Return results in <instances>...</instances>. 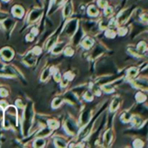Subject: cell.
I'll use <instances>...</instances> for the list:
<instances>
[{"label":"cell","mask_w":148,"mask_h":148,"mask_svg":"<svg viewBox=\"0 0 148 148\" xmlns=\"http://www.w3.org/2000/svg\"><path fill=\"white\" fill-rule=\"evenodd\" d=\"M87 12L90 16L95 17V16H98V14H99V10H98L94 5H90L88 7Z\"/></svg>","instance_id":"4fadbf2b"},{"label":"cell","mask_w":148,"mask_h":148,"mask_svg":"<svg viewBox=\"0 0 148 148\" xmlns=\"http://www.w3.org/2000/svg\"><path fill=\"white\" fill-rule=\"evenodd\" d=\"M119 98H115V99H113V101L112 102L111 111L112 112L116 111V109L118 108V106H119Z\"/></svg>","instance_id":"2e32d148"},{"label":"cell","mask_w":148,"mask_h":148,"mask_svg":"<svg viewBox=\"0 0 148 148\" xmlns=\"http://www.w3.org/2000/svg\"><path fill=\"white\" fill-rule=\"evenodd\" d=\"M62 102H63V99H60V98H56V99L53 100V102H52V107H53V108H58L62 104Z\"/></svg>","instance_id":"ac0fdd59"},{"label":"cell","mask_w":148,"mask_h":148,"mask_svg":"<svg viewBox=\"0 0 148 148\" xmlns=\"http://www.w3.org/2000/svg\"><path fill=\"white\" fill-rule=\"evenodd\" d=\"M64 128L69 134H75L78 130V125L71 119H67L64 125Z\"/></svg>","instance_id":"7a4b0ae2"},{"label":"cell","mask_w":148,"mask_h":148,"mask_svg":"<svg viewBox=\"0 0 148 148\" xmlns=\"http://www.w3.org/2000/svg\"><path fill=\"white\" fill-rule=\"evenodd\" d=\"M106 37H108V38H114V37H115V32H114L112 29H109V30L106 31Z\"/></svg>","instance_id":"484cf974"},{"label":"cell","mask_w":148,"mask_h":148,"mask_svg":"<svg viewBox=\"0 0 148 148\" xmlns=\"http://www.w3.org/2000/svg\"><path fill=\"white\" fill-rule=\"evenodd\" d=\"M64 52L66 56H71V55L73 54V50L71 49V47H66Z\"/></svg>","instance_id":"d4e9b609"},{"label":"cell","mask_w":148,"mask_h":148,"mask_svg":"<svg viewBox=\"0 0 148 148\" xmlns=\"http://www.w3.org/2000/svg\"><path fill=\"white\" fill-rule=\"evenodd\" d=\"M77 26H78V20L77 19H72L66 24L64 30V35L66 37H71L75 34L76 31H77Z\"/></svg>","instance_id":"6da1fadb"},{"label":"cell","mask_w":148,"mask_h":148,"mask_svg":"<svg viewBox=\"0 0 148 148\" xmlns=\"http://www.w3.org/2000/svg\"><path fill=\"white\" fill-rule=\"evenodd\" d=\"M48 125H49V127L51 128V129H55V128L58 127V121L53 120V119H51V120H49V121H48Z\"/></svg>","instance_id":"603a6c76"},{"label":"cell","mask_w":148,"mask_h":148,"mask_svg":"<svg viewBox=\"0 0 148 148\" xmlns=\"http://www.w3.org/2000/svg\"><path fill=\"white\" fill-rule=\"evenodd\" d=\"M51 133V128H45V129H43L42 131H40V132L38 133L37 135V137H47V136H49L50 134Z\"/></svg>","instance_id":"7c38bea8"},{"label":"cell","mask_w":148,"mask_h":148,"mask_svg":"<svg viewBox=\"0 0 148 148\" xmlns=\"http://www.w3.org/2000/svg\"><path fill=\"white\" fill-rule=\"evenodd\" d=\"M103 89H104L105 92H113V91H114L113 87L112 86V85H104V86H103Z\"/></svg>","instance_id":"4316f807"},{"label":"cell","mask_w":148,"mask_h":148,"mask_svg":"<svg viewBox=\"0 0 148 148\" xmlns=\"http://www.w3.org/2000/svg\"><path fill=\"white\" fill-rule=\"evenodd\" d=\"M71 11H72V5H71V2H68L67 4H65V6L64 7V10H63V16L64 18H67L71 15Z\"/></svg>","instance_id":"52a82bcc"},{"label":"cell","mask_w":148,"mask_h":148,"mask_svg":"<svg viewBox=\"0 0 148 148\" xmlns=\"http://www.w3.org/2000/svg\"><path fill=\"white\" fill-rule=\"evenodd\" d=\"M45 140L43 139V138H39V139H37L36 141L34 142V146H37V147H43L45 146Z\"/></svg>","instance_id":"44dd1931"},{"label":"cell","mask_w":148,"mask_h":148,"mask_svg":"<svg viewBox=\"0 0 148 148\" xmlns=\"http://www.w3.org/2000/svg\"><path fill=\"white\" fill-rule=\"evenodd\" d=\"M3 1H4V2H8L9 0H3Z\"/></svg>","instance_id":"74e56055"},{"label":"cell","mask_w":148,"mask_h":148,"mask_svg":"<svg viewBox=\"0 0 148 148\" xmlns=\"http://www.w3.org/2000/svg\"><path fill=\"white\" fill-rule=\"evenodd\" d=\"M93 45V40H92L91 38L86 37L85 39H84V40L82 41V45L85 49H89L92 47V45Z\"/></svg>","instance_id":"30bf717a"},{"label":"cell","mask_w":148,"mask_h":148,"mask_svg":"<svg viewBox=\"0 0 148 148\" xmlns=\"http://www.w3.org/2000/svg\"><path fill=\"white\" fill-rule=\"evenodd\" d=\"M32 52L34 55H39L40 53H41V49H40V47H39V46L35 47L34 50L32 51Z\"/></svg>","instance_id":"d6a6232c"},{"label":"cell","mask_w":148,"mask_h":148,"mask_svg":"<svg viewBox=\"0 0 148 148\" xmlns=\"http://www.w3.org/2000/svg\"><path fill=\"white\" fill-rule=\"evenodd\" d=\"M91 110H85V112L82 113V115L80 117V125H85L89 122L90 118H91Z\"/></svg>","instance_id":"277c9868"},{"label":"cell","mask_w":148,"mask_h":148,"mask_svg":"<svg viewBox=\"0 0 148 148\" xmlns=\"http://www.w3.org/2000/svg\"><path fill=\"white\" fill-rule=\"evenodd\" d=\"M138 74V70H137V68H131V69H129L128 71H127V75H128V77L129 78H134L136 77V75Z\"/></svg>","instance_id":"e0dca14e"},{"label":"cell","mask_w":148,"mask_h":148,"mask_svg":"<svg viewBox=\"0 0 148 148\" xmlns=\"http://www.w3.org/2000/svg\"><path fill=\"white\" fill-rule=\"evenodd\" d=\"M113 8H112V7H110V6L106 7V10H105V15H106V16L111 15V14L113 13Z\"/></svg>","instance_id":"4dcf8cb0"},{"label":"cell","mask_w":148,"mask_h":148,"mask_svg":"<svg viewBox=\"0 0 148 148\" xmlns=\"http://www.w3.org/2000/svg\"><path fill=\"white\" fill-rule=\"evenodd\" d=\"M138 50L139 51H144L145 49V42H140L139 44L138 45Z\"/></svg>","instance_id":"83f0119b"},{"label":"cell","mask_w":148,"mask_h":148,"mask_svg":"<svg viewBox=\"0 0 148 148\" xmlns=\"http://www.w3.org/2000/svg\"><path fill=\"white\" fill-rule=\"evenodd\" d=\"M7 95H8V92H7V90L4 89V88H1V89H0V96L6 97Z\"/></svg>","instance_id":"1f68e13d"},{"label":"cell","mask_w":148,"mask_h":148,"mask_svg":"<svg viewBox=\"0 0 148 148\" xmlns=\"http://www.w3.org/2000/svg\"><path fill=\"white\" fill-rule=\"evenodd\" d=\"M50 74H51V70H50V68L46 69L45 71H44V72H43V74H42V78H41L42 81L46 80L47 78H48L49 76H50Z\"/></svg>","instance_id":"7402d4cb"},{"label":"cell","mask_w":148,"mask_h":148,"mask_svg":"<svg viewBox=\"0 0 148 148\" xmlns=\"http://www.w3.org/2000/svg\"><path fill=\"white\" fill-rule=\"evenodd\" d=\"M83 36V32H82V30L79 29V31H78L76 34L73 35V44L75 45H77L78 44V42L80 41L81 38Z\"/></svg>","instance_id":"8fae6325"},{"label":"cell","mask_w":148,"mask_h":148,"mask_svg":"<svg viewBox=\"0 0 148 148\" xmlns=\"http://www.w3.org/2000/svg\"><path fill=\"white\" fill-rule=\"evenodd\" d=\"M55 145L58 147H64L66 145V143L60 138H55Z\"/></svg>","instance_id":"d6986e66"},{"label":"cell","mask_w":148,"mask_h":148,"mask_svg":"<svg viewBox=\"0 0 148 148\" xmlns=\"http://www.w3.org/2000/svg\"><path fill=\"white\" fill-rule=\"evenodd\" d=\"M126 32H127V30L125 29V28H124V27H121V28H119V35H125Z\"/></svg>","instance_id":"836d02e7"},{"label":"cell","mask_w":148,"mask_h":148,"mask_svg":"<svg viewBox=\"0 0 148 148\" xmlns=\"http://www.w3.org/2000/svg\"><path fill=\"white\" fill-rule=\"evenodd\" d=\"M42 9H35L31 11V13L29 14V18H28V21L29 23H33L38 21V19L40 18L42 14Z\"/></svg>","instance_id":"3957f363"},{"label":"cell","mask_w":148,"mask_h":148,"mask_svg":"<svg viewBox=\"0 0 148 148\" xmlns=\"http://www.w3.org/2000/svg\"><path fill=\"white\" fill-rule=\"evenodd\" d=\"M84 99L85 100H87V101H92V99H93V96H92V93L91 92H86L84 95Z\"/></svg>","instance_id":"cb8c5ba5"},{"label":"cell","mask_w":148,"mask_h":148,"mask_svg":"<svg viewBox=\"0 0 148 148\" xmlns=\"http://www.w3.org/2000/svg\"><path fill=\"white\" fill-rule=\"evenodd\" d=\"M1 57L4 59V60H10V59L13 57V51H11V49L5 47V48H4L1 51Z\"/></svg>","instance_id":"5b68a950"},{"label":"cell","mask_w":148,"mask_h":148,"mask_svg":"<svg viewBox=\"0 0 148 148\" xmlns=\"http://www.w3.org/2000/svg\"><path fill=\"white\" fill-rule=\"evenodd\" d=\"M137 96H138V98L137 97V100L138 102H143V101H145V96L144 94H142L141 92H139V93H138L137 94Z\"/></svg>","instance_id":"f546056e"},{"label":"cell","mask_w":148,"mask_h":148,"mask_svg":"<svg viewBox=\"0 0 148 148\" xmlns=\"http://www.w3.org/2000/svg\"><path fill=\"white\" fill-rule=\"evenodd\" d=\"M12 13L17 18H21V17L24 15V10L21 6H18V5L14 6L12 9Z\"/></svg>","instance_id":"ba28073f"},{"label":"cell","mask_w":148,"mask_h":148,"mask_svg":"<svg viewBox=\"0 0 148 148\" xmlns=\"http://www.w3.org/2000/svg\"><path fill=\"white\" fill-rule=\"evenodd\" d=\"M112 138H113L112 132L111 131H107L106 132V134H105V140H106V144H109V143L112 141Z\"/></svg>","instance_id":"ffe728a7"},{"label":"cell","mask_w":148,"mask_h":148,"mask_svg":"<svg viewBox=\"0 0 148 148\" xmlns=\"http://www.w3.org/2000/svg\"><path fill=\"white\" fill-rule=\"evenodd\" d=\"M33 52H31L30 54H28L27 56L25 57V63L27 64V65H29V66H32V64H34L35 63V58H34V57H33Z\"/></svg>","instance_id":"9c48e42d"},{"label":"cell","mask_w":148,"mask_h":148,"mask_svg":"<svg viewBox=\"0 0 148 148\" xmlns=\"http://www.w3.org/2000/svg\"><path fill=\"white\" fill-rule=\"evenodd\" d=\"M54 78H55V81H57V82L60 80L61 76H60V73H59L58 71H57V72L54 74Z\"/></svg>","instance_id":"e575fe53"},{"label":"cell","mask_w":148,"mask_h":148,"mask_svg":"<svg viewBox=\"0 0 148 148\" xmlns=\"http://www.w3.org/2000/svg\"><path fill=\"white\" fill-rule=\"evenodd\" d=\"M132 14V10L131 9H127L125 11H123L121 14H119V23H124L129 18V17Z\"/></svg>","instance_id":"8992f818"},{"label":"cell","mask_w":148,"mask_h":148,"mask_svg":"<svg viewBox=\"0 0 148 148\" xmlns=\"http://www.w3.org/2000/svg\"><path fill=\"white\" fill-rule=\"evenodd\" d=\"M98 4H99V7L101 8H105L107 5V2L106 0H98Z\"/></svg>","instance_id":"f1b7e54d"},{"label":"cell","mask_w":148,"mask_h":148,"mask_svg":"<svg viewBox=\"0 0 148 148\" xmlns=\"http://www.w3.org/2000/svg\"><path fill=\"white\" fill-rule=\"evenodd\" d=\"M6 18H7V15H5V14L0 13V21H4Z\"/></svg>","instance_id":"d590c367"},{"label":"cell","mask_w":148,"mask_h":148,"mask_svg":"<svg viewBox=\"0 0 148 148\" xmlns=\"http://www.w3.org/2000/svg\"><path fill=\"white\" fill-rule=\"evenodd\" d=\"M13 20L12 19H11V18H8V19H6V20H4V22H3V25H4V27L5 28V29H10V28L11 27V26L13 25Z\"/></svg>","instance_id":"9a60e30c"},{"label":"cell","mask_w":148,"mask_h":148,"mask_svg":"<svg viewBox=\"0 0 148 148\" xmlns=\"http://www.w3.org/2000/svg\"><path fill=\"white\" fill-rule=\"evenodd\" d=\"M64 43H60V44H58L56 45V46L54 47L53 50H52V53L53 54H58L60 53V51H62V49H63L64 47Z\"/></svg>","instance_id":"5bb4252c"},{"label":"cell","mask_w":148,"mask_h":148,"mask_svg":"<svg viewBox=\"0 0 148 148\" xmlns=\"http://www.w3.org/2000/svg\"><path fill=\"white\" fill-rule=\"evenodd\" d=\"M62 1H63V0H55V3H56L57 4H59Z\"/></svg>","instance_id":"8d00e7d4"}]
</instances>
